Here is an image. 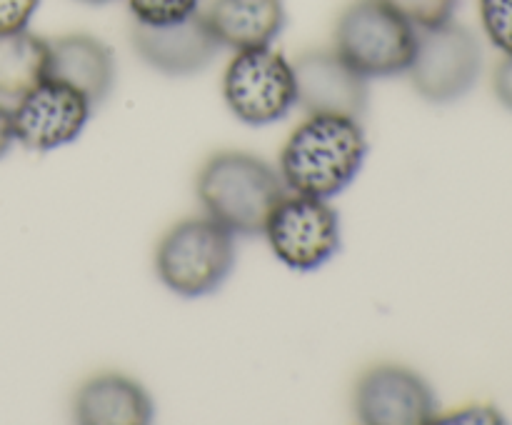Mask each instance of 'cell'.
Wrapping results in <instances>:
<instances>
[{"label": "cell", "mask_w": 512, "mask_h": 425, "mask_svg": "<svg viewBox=\"0 0 512 425\" xmlns=\"http://www.w3.org/2000/svg\"><path fill=\"white\" fill-rule=\"evenodd\" d=\"M48 78L63 80L95 105L103 103L115 83V58L105 43L85 33L50 40Z\"/></svg>", "instance_id": "cell-12"}, {"label": "cell", "mask_w": 512, "mask_h": 425, "mask_svg": "<svg viewBox=\"0 0 512 425\" xmlns=\"http://www.w3.org/2000/svg\"><path fill=\"white\" fill-rule=\"evenodd\" d=\"M418 28L383 0H355L335 25V53L365 78H393L413 63Z\"/></svg>", "instance_id": "cell-4"}, {"label": "cell", "mask_w": 512, "mask_h": 425, "mask_svg": "<svg viewBox=\"0 0 512 425\" xmlns=\"http://www.w3.org/2000/svg\"><path fill=\"white\" fill-rule=\"evenodd\" d=\"M383 3L403 15L415 28H433V25L453 20L460 0H383Z\"/></svg>", "instance_id": "cell-17"}, {"label": "cell", "mask_w": 512, "mask_h": 425, "mask_svg": "<svg viewBox=\"0 0 512 425\" xmlns=\"http://www.w3.org/2000/svg\"><path fill=\"white\" fill-rule=\"evenodd\" d=\"M85 3H108V0H85Z\"/></svg>", "instance_id": "cell-22"}, {"label": "cell", "mask_w": 512, "mask_h": 425, "mask_svg": "<svg viewBox=\"0 0 512 425\" xmlns=\"http://www.w3.org/2000/svg\"><path fill=\"white\" fill-rule=\"evenodd\" d=\"M205 18L220 45L248 50L273 43L288 15L283 0H213Z\"/></svg>", "instance_id": "cell-14"}, {"label": "cell", "mask_w": 512, "mask_h": 425, "mask_svg": "<svg viewBox=\"0 0 512 425\" xmlns=\"http://www.w3.org/2000/svg\"><path fill=\"white\" fill-rule=\"evenodd\" d=\"M355 413L368 425H423L438 413L435 393L418 373L378 365L358 380Z\"/></svg>", "instance_id": "cell-9"}, {"label": "cell", "mask_w": 512, "mask_h": 425, "mask_svg": "<svg viewBox=\"0 0 512 425\" xmlns=\"http://www.w3.org/2000/svg\"><path fill=\"white\" fill-rule=\"evenodd\" d=\"M133 45L150 68L165 75L198 73L208 68L223 48L203 13H193L170 25L135 23Z\"/></svg>", "instance_id": "cell-11"}, {"label": "cell", "mask_w": 512, "mask_h": 425, "mask_svg": "<svg viewBox=\"0 0 512 425\" xmlns=\"http://www.w3.org/2000/svg\"><path fill=\"white\" fill-rule=\"evenodd\" d=\"M365 155L368 138L360 120L313 113L285 143L280 153V178L293 193L330 200L358 178Z\"/></svg>", "instance_id": "cell-1"}, {"label": "cell", "mask_w": 512, "mask_h": 425, "mask_svg": "<svg viewBox=\"0 0 512 425\" xmlns=\"http://www.w3.org/2000/svg\"><path fill=\"white\" fill-rule=\"evenodd\" d=\"M200 0H128L135 23L170 25L198 13Z\"/></svg>", "instance_id": "cell-16"}, {"label": "cell", "mask_w": 512, "mask_h": 425, "mask_svg": "<svg viewBox=\"0 0 512 425\" xmlns=\"http://www.w3.org/2000/svg\"><path fill=\"white\" fill-rule=\"evenodd\" d=\"M298 105L308 115L330 113L360 120L368 110V78L335 50H310L293 63Z\"/></svg>", "instance_id": "cell-10"}, {"label": "cell", "mask_w": 512, "mask_h": 425, "mask_svg": "<svg viewBox=\"0 0 512 425\" xmlns=\"http://www.w3.org/2000/svg\"><path fill=\"white\" fill-rule=\"evenodd\" d=\"M13 140H15L13 110H8L3 103H0V158L8 153L10 145H13Z\"/></svg>", "instance_id": "cell-21"}, {"label": "cell", "mask_w": 512, "mask_h": 425, "mask_svg": "<svg viewBox=\"0 0 512 425\" xmlns=\"http://www.w3.org/2000/svg\"><path fill=\"white\" fill-rule=\"evenodd\" d=\"M493 88L500 103H503L512 113V58L510 55H505V58L498 63V68H495Z\"/></svg>", "instance_id": "cell-20"}, {"label": "cell", "mask_w": 512, "mask_h": 425, "mask_svg": "<svg viewBox=\"0 0 512 425\" xmlns=\"http://www.w3.org/2000/svg\"><path fill=\"white\" fill-rule=\"evenodd\" d=\"M480 23L490 43L512 58V0H480Z\"/></svg>", "instance_id": "cell-18"}, {"label": "cell", "mask_w": 512, "mask_h": 425, "mask_svg": "<svg viewBox=\"0 0 512 425\" xmlns=\"http://www.w3.org/2000/svg\"><path fill=\"white\" fill-rule=\"evenodd\" d=\"M50 43L38 35H0V98H23L28 90L48 78Z\"/></svg>", "instance_id": "cell-15"}, {"label": "cell", "mask_w": 512, "mask_h": 425, "mask_svg": "<svg viewBox=\"0 0 512 425\" xmlns=\"http://www.w3.org/2000/svg\"><path fill=\"white\" fill-rule=\"evenodd\" d=\"M230 113L248 125L283 120L298 105L293 63L270 45L238 50L223 78Z\"/></svg>", "instance_id": "cell-5"}, {"label": "cell", "mask_w": 512, "mask_h": 425, "mask_svg": "<svg viewBox=\"0 0 512 425\" xmlns=\"http://www.w3.org/2000/svg\"><path fill=\"white\" fill-rule=\"evenodd\" d=\"M153 415L148 390L120 373L95 375L75 398V420L83 425H145Z\"/></svg>", "instance_id": "cell-13"}, {"label": "cell", "mask_w": 512, "mask_h": 425, "mask_svg": "<svg viewBox=\"0 0 512 425\" xmlns=\"http://www.w3.org/2000/svg\"><path fill=\"white\" fill-rule=\"evenodd\" d=\"M483 68L478 38L465 25L440 23L418 28L408 75L413 88L430 103H453L473 90Z\"/></svg>", "instance_id": "cell-6"}, {"label": "cell", "mask_w": 512, "mask_h": 425, "mask_svg": "<svg viewBox=\"0 0 512 425\" xmlns=\"http://www.w3.org/2000/svg\"><path fill=\"white\" fill-rule=\"evenodd\" d=\"M270 250L295 273H310L340 250V218L333 205L313 195H283L265 223Z\"/></svg>", "instance_id": "cell-7"}, {"label": "cell", "mask_w": 512, "mask_h": 425, "mask_svg": "<svg viewBox=\"0 0 512 425\" xmlns=\"http://www.w3.org/2000/svg\"><path fill=\"white\" fill-rule=\"evenodd\" d=\"M285 183L263 158L220 153L198 175V198L205 213L233 235H258L283 200Z\"/></svg>", "instance_id": "cell-2"}, {"label": "cell", "mask_w": 512, "mask_h": 425, "mask_svg": "<svg viewBox=\"0 0 512 425\" xmlns=\"http://www.w3.org/2000/svg\"><path fill=\"white\" fill-rule=\"evenodd\" d=\"M40 0H0V35L28 30Z\"/></svg>", "instance_id": "cell-19"}, {"label": "cell", "mask_w": 512, "mask_h": 425, "mask_svg": "<svg viewBox=\"0 0 512 425\" xmlns=\"http://www.w3.org/2000/svg\"><path fill=\"white\" fill-rule=\"evenodd\" d=\"M93 115V103L63 80L45 78L18 98L13 108L15 140L35 153L68 145L83 133Z\"/></svg>", "instance_id": "cell-8"}, {"label": "cell", "mask_w": 512, "mask_h": 425, "mask_svg": "<svg viewBox=\"0 0 512 425\" xmlns=\"http://www.w3.org/2000/svg\"><path fill=\"white\" fill-rule=\"evenodd\" d=\"M235 243L228 228L208 218H188L163 235L155 253L158 278L183 298H203L228 280Z\"/></svg>", "instance_id": "cell-3"}]
</instances>
